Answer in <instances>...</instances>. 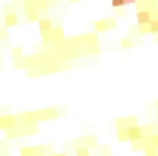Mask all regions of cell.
<instances>
[{"instance_id":"obj_1","label":"cell","mask_w":158,"mask_h":156,"mask_svg":"<svg viewBox=\"0 0 158 156\" xmlns=\"http://www.w3.org/2000/svg\"><path fill=\"white\" fill-rule=\"evenodd\" d=\"M94 26H95L97 31H109V29H116L117 27V20L116 19H102V20H97Z\"/></svg>"},{"instance_id":"obj_3","label":"cell","mask_w":158,"mask_h":156,"mask_svg":"<svg viewBox=\"0 0 158 156\" xmlns=\"http://www.w3.org/2000/svg\"><path fill=\"white\" fill-rule=\"evenodd\" d=\"M17 124V117L14 115H0V129H12Z\"/></svg>"},{"instance_id":"obj_7","label":"cell","mask_w":158,"mask_h":156,"mask_svg":"<svg viewBox=\"0 0 158 156\" xmlns=\"http://www.w3.org/2000/svg\"><path fill=\"white\" fill-rule=\"evenodd\" d=\"M117 139H119L121 142L129 141V139H127V131H126V127H117Z\"/></svg>"},{"instance_id":"obj_15","label":"cell","mask_w":158,"mask_h":156,"mask_svg":"<svg viewBox=\"0 0 158 156\" xmlns=\"http://www.w3.org/2000/svg\"><path fill=\"white\" fill-rule=\"evenodd\" d=\"M0 61H2V54H0Z\"/></svg>"},{"instance_id":"obj_12","label":"cell","mask_w":158,"mask_h":156,"mask_svg":"<svg viewBox=\"0 0 158 156\" xmlns=\"http://www.w3.org/2000/svg\"><path fill=\"white\" fill-rule=\"evenodd\" d=\"M0 37H2V39H7V31H5V29H0Z\"/></svg>"},{"instance_id":"obj_14","label":"cell","mask_w":158,"mask_h":156,"mask_svg":"<svg viewBox=\"0 0 158 156\" xmlns=\"http://www.w3.org/2000/svg\"><path fill=\"white\" fill-rule=\"evenodd\" d=\"M55 156H66V154H55Z\"/></svg>"},{"instance_id":"obj_16","label":"cell","mask_w":158,"mask_h":156,"mask_svg":"<svg viewBox=\"0 0 158 156\" xmlns=\"http://www.w3.org/2000/svg\"><path fill=\"white\" fill-rule=\"evenodd\" d=\"M148 2H150V0H148Z\"/></svg>"},{"instance_id":"obj_13","label":"cell","mask_w":158,"mask_h":156,"mask_svg":"<svg viewBox=\"0 0 158 156\" xmlns=\"http://www.w3.org/2000/svg\"><path fill=\"white\" fill-rule=\"evenodd\" d=\"M131 3H136V0H124V5H131Z\"/></svg>"},{"instance_id":"obj_8","label":"cell","mask_w":158,"mask_h":156,"mask_svg":"<svg viewBox=\"0 0 158 156\" xmlns=\"http://www.w3.org/2000/svg\"><path fill=\"white\" fill-rule=\"evenodd\" d=\"M148 27H150V32L151 34H158V17L151 19L150 22H148Z\"/></svg>"},{"instance_id":"obj_6","label":"cell","mask_w":158,"mask_h":156,"mask_svg":"<svg viewBox=\"0 0 158 156\" xmlns=\"http://www.w3.org/2000/svg\"><path fill=\"white\" fill-rule=\"evenodd\" d=\"M17 24V15L15 14H7L5 15V27H14Z\"/></svg>"},{"instance_id":"obj_9","label":"cell","mask_w":158,"mask_h":156,"mask_svg":"<svg viewBox=\"0 0 158 156\" xmlns=\"http://www.w3.org/2000/svg\"><path fill=\"white\" fill-rule=\"evenodd\" d=\"M133 46V41H131V37H126V39L121 41V47H131Z\"/></svg>"},{"instance_id":"obj_5","label":"cell","mask_w":158,"mask_h":156,"mask_svg":"<svg viewBox=\"0 0 158 156\" xmlns=\"http://www.w3.org/2000/svg\"><path fill=\"white\" fill-rule=\"evenodd\" d=\"M39 29H41L43 34L49 32V31L53 29V22L49 19H39Z\"/></svg>"},{"instance_id":"obj_4","label":"cell","mask_w":158,"mask_h":156,"mask_svg":"<svg viewBox=\"0 0 158 156\" xmlns=\"http://www.w3.org/2000/svg\"><path fill=\"white\" fill-rule=\"evenodd\" d=\"M136 20H138V26H143V24H148L151 20V12L146 9H141L139 12L136 14Z\"/></svg>"},{"instance_id":"obj_2","label":"cell","mask_w":158,"mask_h":156,"mask_svg":"<svg viewBox=\"0 0 158 156\" xmlns=\"http://www.w3.org/2000/svg\"><path fill=\"white\" fill-rule=\"evenodd\" d=\"M126 131H127V139H129V141H138V139L143 138V129H141L139 125H136V124L127 125Z\"/></svg>"},{"instance_id":"obj_11","label":"cell","mask_w":158,"mask_h":156,"mask_svg":"<svg viewBox=\"0 0 158 156\" xmlns=\"http://www.w3.org/2000/svg\"><path fill=\"white\" fill-rule=\"evenodd\" d=\"M77 156H89V149L87 148H78L77 149Z\"/></svg>"},{"instance_id":"obj_10","label":"cell","mask_w":158,"mask_h":156,"mask_svg":"<svg viewBox=\"0 0 158 156\" xmlns=\"http://www.w3.org/2000/svg\"><path fill=\"white\" fill-rule=\"evenodd\" d=\"M110 5L114 9H119V7H124V0H110Z\"/></svg>"}]
</instances>
